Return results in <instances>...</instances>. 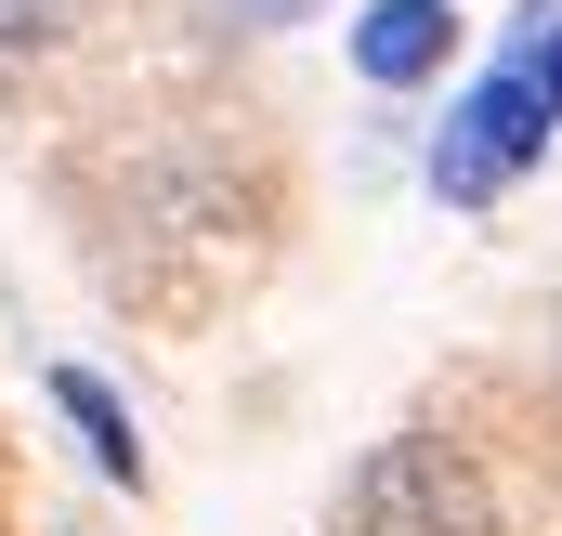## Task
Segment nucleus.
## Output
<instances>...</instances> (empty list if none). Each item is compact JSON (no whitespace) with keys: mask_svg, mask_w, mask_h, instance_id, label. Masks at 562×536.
Instances as JSON below:
<instances>
[{"mask_svg":"<svg viewBox=\"0 0 562 536\" xmlns=\"http://www.w3.org/2000/svg\"><path fill=\"white\" fill-rule=\"evenodd\" d=\"M340 536H497V498H484V471H471L458 445L393 432V445L353 458V484H340Z\"/></svg>","mask_w":562,"mask_h":536,"instance_id":"nucleus-1","label":"nucleus"},{"mask_svg":"<svg viewBox=\"0 0 562 536\" xmlns=\"http://www.w3.org/2000/svg\"><path fill=\"white\" fill-rule=\"evenodd\" d=\"M550 132H562V105L524 79V66H497V79L445 119V144H431V197H445V210H484L497 183H524V170L550 157Z\"/></svg>","mask_w":562,"mask_h":536,"instance_id":"nucleus-2","label":"nucleus"},{"mask_svg":"<svg viewBox=\"0 0 562 536\" xmlns=\"http://www.w3.org/2000/svg\"><path fill=\"white\" fill-rule=\"evenodd\" d=\"M445 53H458V0H367V26H353V66L380 92H419Z\"/></svg>","mask_w":562,"mask_h":536,"instance_id":"nucleus-3","label":"nucleus"},{"mask_svg":"<svg viewBox=\"0 0 562 536\" xmlns=\"http://www.w3.org/2000/svg\"><path fill=\"white\" fill-rule=\"evenodd\" d=\"M40 393H53V418H66V432L92 445V471H105V484H132V498H144V432H132V405L105 393L92 367H53Z\"/></svg>","mask_w":562,"mask_h":536,"instance_id":"nucleus-4","label":"nucleus"},{"mask_svg":"<svg viewBox=\"0 0 562 536\" xmlns=\"http://www.w3.org/2000/svg\"><path fill=\"white\" fill-rule=\"evenodd\" d=\"M510 66H524V79L562 105V13H537V26H524V53H510Z\"/></svg>","mask_w":562,"mask_h":536,"instance_id":"nucleus-5","label":"nucleus"},{"mask_svg":"<svg viewBox=\"0 0 562 536\" xmlns=\"http://www.w3.org/2000/svg\"><path fill=\"white\" fill-rule=\"evenodd\" d=\"M40 40H53V0H0V66L40 53Z\"/></svg>","mask_w":562,"mask_h":536,"instance_id":"nucleus-6","label":"nucleus"},{"mask_svg":"<svg viewBox=\"0 0 562 536\" xmlns=\"http://www.w3.org/2000/svg\"><path fill=\"white\" fill-rule=\"evenodd\" d=\"M210 13H223V26H249V40H262V26H301V13H314V0H210Z\"/></svg>","mask_w":562,"mask_h":536,"instance_id":"nucleus-7","label":"nucleus"}]
</instances>
